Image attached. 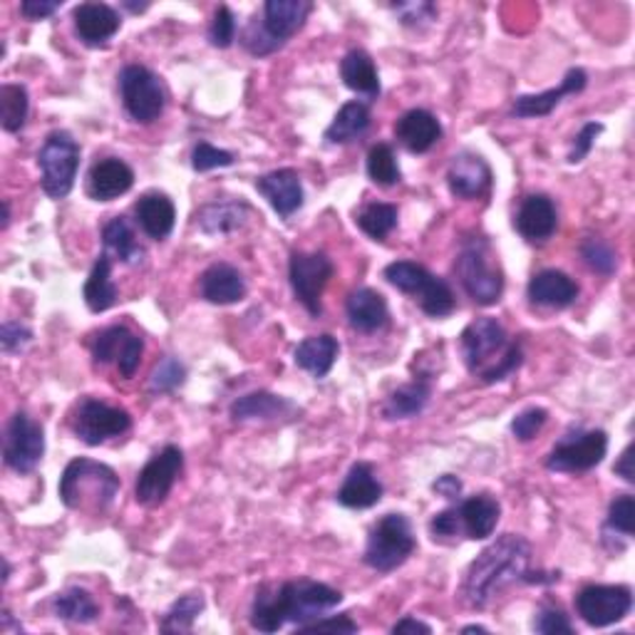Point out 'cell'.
<instances>
[{
	"label": "cell",
	"mask_w": 635,
	"mask_h": 635,
	"mask_svg": "<svg viewBox=\"0 0 635 635\" xmlns=\"http://www.w3.org/2000/svg\"><path fill=\"white\" fill-rule=\"evenodd\" d=\"M368 177L378 187H392L400 181V165L390 145H375L368 152Z\"/></svg>",
	"instance_id": "cell-43"
},
{
	"label": "cell",
	"mask_w": 635,
	"mask_h": 635,
	"mask_svg": "<svg viewBox=\"0 0 635 635\" xmlns=\"http://www.w3.org/2000/svg\"><path fill=\"white\" fill-rule=\"evenodd\" d=\"M8 224H10V204L3 201V229H8Z\"/></svg>",
	"instance_id": "cell-60"
},
{
	"label": "cell",
	"mask_w": 635,
	"mask_h": 635,
	"mask_svg": "<svg viewBox=\"0 0 635 635\" xmlns=\"http://www.w3.org/2000/svg\"><path fill=\"white\" fill-rule=\"evenodd\" d=\"M57 491L67 509L103 514L113 507L119 491V477L103 462L77 457L65 467Z\"/></svg>",
	"instance_id": "cell-4"
},
{
	"label": "cell",
	"mask_w": 635,
	"mask_h": 635,
	"mask_svg": "<svg viewBox=\"0 0 635 635\" xmlns=\"http://www.w3.org/2000/svg\"><path fill=\"white\" fill-rule=\"evenodd\" d=\"M57 8H60L57 0H25V3H20V13L28 20H43L47 15H53Z\"/></svg>",
	"instance_id": "cell-56"
},
{
	"label": "cell",
	"mask_w": 635,
	"mask_h": 635,
	"mask_svg": "<svg viewBox=\"0 0 635 635\" xmlns=\"http://www.w3.org/2000/svg\"><path fill=\"white\" fill-rule=\"evenodd\" d=\"M340 591L310 579L286 581L281 586H261L254 608H251V626L261 633H276L286 623H296L300 628L340 606Z\"/></svg>",
	"instance_id": "cell-1"
},
{
	"label": "cell",
	"mask_w": 635,
	"mask_h": 635,
	"mask_svg": "<svg viewBox=\"0 0 635 635\" xmlns=\"http://www.w3.org/2000/svg\"><path fill=\"white\" fill-rule=\"evenodd\" d=\"M385 278L402 294L415 296V300H420V308L430 318H447L455 310V294H452L447 281L430 274L425 266L415 264V261H395V264L385 266Z\"/></svg>",
	"instance_id": "cell-7"
},
{
	"label": "cell",
	"mask_w": 635,
	"mask_h": 635,
	"mask_svg": "<svg viewBox=\"0 0 635 635\" xmlns=\"http://www.w3.org/2000/svg\"><path fill=\"white\" fill-rule=\"evenodd\" d=\"M53 611L60 621L70 623H93L99 616L95 599L85 589H67L57 593L53 601Z\"/></svg>",
	"instance_id": "cell-39"
},
{
	"label": "cell",
	"mask_w": 635,
	"mask_h": 635,
	"mask_svg": "<svg viewBox=\"0 0 635 635\" xmlns=\"http://www.w3.org/2000/svg\"><path fill=\"white\" fill-rule=\"evenodd\" d=\"M432 489H435L440 497H445L449 501H459V494H462V481L452 475L440 477L435 484H432Z\"/></svg>",
	"instance_id": "cell-57"
},
{
	"label": "cell",
	"mask_w": 635,
	"mask_h": 635,
	"mask_svg": "<svg viewBox=\"0 0 635 635\" xmlns=\"http://www.w3.org/2000/svg\"><path fill=\"white\" fill-rule=\"evenodd\" d=\"M201 611H204V596H201V593H187V596H181L174 606L165 613V618L159 623V631L189 633L194 628V621L199 618Z\"/></svg>",
	"instance_id": "cell-41"
},
{
	"label": "cell",
	"mask_w": 635,
	"mask_h": 635,
	"mask_svg": "<svg viewBox=\"0 0 635 635\" xmlns=\"http://www.w3.org/2000/svg\"><path fill=\"white\" fill-rule=\"evenodd\" d=\"M184 380L187 368L177 358H161L152 370V378H149V388H152V392H174L184 385Z\"/></svg>",
	"instance_id": "cell-44"
},
{
	"label": "cell",
	"mask_w": 635,
	"mask_h": 635,
	"mask_svg": "<svg viewBox=\"0 0 635 635\" xmlns=\"http://www.w3.org/2000/svg\"><path fill=\"white\" fill-rule=\"evenodd\" d=\"M633 608V591L628 586H586L576 596L579 616L591 628H606L623 621Z\"/></svg>",
	"instance_id": "cell-17"
},
{
	"label": "cell",
	"mask_w": 635,
	"mask_h": 635,
	"mask_svg": "<svg viewBox=\"0 0 635 635\" xmlns=\"http://www.w3.org/2000/svg\"><path fill=\"white\" fill-rule=\"evenodd\" d=\"M75 33L89 47L105 45L107 40L117 35L123 18L117 10L107 3H83L75 8Z\"/></svg>",
	"instance_id": "cell-24"
},
{
	"label": "cell",
	"mask_w": 635,
	"mask_h": 635,
	"mask_svg": "<svg viewBox=\"0 0 635 635\" xmlns=\"http://www.w3.org/2000/svg\"><path fill=\"white\" fill-rule=\"evenodd\" d=\"M105 248L113 251V254L123 261V264H139L145 256V248L139 246V241L135 236L133 226L125 216H115L103 231Z\"/></svg>",
	"instance_id": "cell-38"
},
{
	"label": "cell",
	"mask_w": 635,
	"mask_h": 635,
	"mask_svg": "<svg viewBox=\"0 0 635 635\" xmlns=\"http://www.w3.org/2000/svg\"><path fill=\"white\" fill-rule=\"evenodd\" d=\"M201 298L214 306H231L246 298V281L231 264H214L201 274Z\"/></svg>",
	"instance_id": "cell-27"
},
{
	"label": "cell",
	"mask_w": 635,
	"mask_h": 635,
	"mask_svg": "<svg viewBox=\"0 0 635 635\" xmlns=\"http://www.w3.org/2000/svg\"><path fill=\"white\" fill-rule=\"evenodd\" d=\"M125 8L133 10V13H139V10H147V8H149V3H145V6H137V3H125Z\"/></svg>",
	"instance_id": "cell-61"
},
{
	"label": "cell",
	"mask_w": 635,
	"mask_h": 635,
	"mask_svg": "<svg viewBox=\"0 0 635 635\" xmlns=\"http://www.w3.org/2000/svg\"><path fill=\"white\" fill-rule=\"evenodd\" d=\"M38 167L43 174V191L50 199H65L75 187L80 169V145L70 133H50L38 152Z\"/></svg>",
	"instance_id": "cell-9"
},
{
	"label": "cell",
	"mask_w": 635,
	"mask_h": 635,
	"mask_svg": "<svg viewBox=\"0 0 635 635\" xmlns=\"http://www.w3.org/2000/svg\"><path fill=\"white\" fill-rule=\"evenodd\" d=\"M45 455V430L25 412H15L6 427L3 459L18 475H30Z\"/></svg>",
	"instance_id": "cell-14"
},
{
	"label": "cell",
	"mask_w": 635,
	"mask_h": 635,
	"mask_svg": "<svg viewBox=\"0 0 635 635\" xmlns=\"http://www.w3.org/2000/svg\"><path fill=\"white\" fill-rule=\"evenodd\" d=\"M529 563L531 543L519 537V533H504V537L491 541L489 547L469 563L459 589V601L475 611L487 608L504 589L517 581H523Z\"/></svg>",
	"instance_id": "cell-2"
},
{
	"label": "cell",
	"mask_w": 635,
	"mask_h": 635,
	"mask_svg": "<svg viewBox=\"0 0 635 635\" xmlns=\"http://www.w3.org/2000/svg\"><path fill=\"white\" fill-rule=\"evenodd\" d=\"M234 38H236V18L231 13L229 6H219L214 20H211L209 25V43L219 50H226L234 43Z\"/></svg>",
	"instance_id": "cell-47"
},
{
	"label": "cell",
	"mask_w": 635,
	"mask_h": 635,
	"mask_svg": "<svg viewBox=\"0 0 635 635\" xmlns=\"http://www.w3.org/2000/svg\"><path fill=\"white\" fill-rule=\"evenodd\" d=\"M133 427V417L123 408H113L95 398L80 400L73 415V432L89 447L105 445L107 440L123 437Z\"/></svg>",
	"instance_id": "cell-13"
},
{
	"label": "cell",
	"mask_w": 635,
	"mask_h": 635,
	"mask_svg": "<svg viewBox=\"0 0 635 635\" xmlns=\"http://www.w3.org/2000/svg\"><path fill=\"white\" fill-rule=\"evenodd\" d=\"M608 452V435L603 430L573 432L563 437L549 452L547 469L561 475H581V472L596 469Z\"/></svg>",
	"instance_id": "cell-11"
},
{
	"label": "cell",
	"mask_w": 635,
	"mask_h": 635,
	"mask_svg": "<svg viewBox=\"0 0 635 635\" xmlns=\"http://www.w3.org/2000/svg\"><path fill=\"white\" fill-rule=\"evenodd\" d=\"M298 633H358V623L350 616H330L306 623V626L298 628Z\"/></svg>",
	"instance_id": "cell-54"
},
{
	"label": "cell",
	"mask_w": 635,
	"mask_h": 635,
	"mask_svg": "<svg viewBox=\"0 0 635 635\" xmlns=\"http://www.w3.org/2000/svg\"><path fill=\"white\" fill-rule=\"evenodd\" d=\"M462 356L467 370L484 385L507 380L521 368L523 360L521 348L509 340L501 322L489 316L475 318L462 330Z\"/></svg>",
	"instance_id": "cell-3"
},
{
	"label": "cell",
	"mask_w": 635,
	"mask_h": 635,
	"mask_svg": "<svg viewBox=\"0 0 635 635\" xmlns=\"http://www.w3.org/2000/svg\"><path fill=\"white\" fill-rule=\"evenodd\" d=\"M527 296L533 306L561 310L576 304L579 284L569 274H563V271L547 268L539 271V274L529 281Z\"/></svg>",
	"instance_id": "cell-25"
},
{
	"label": "cell",
	"mask_w": 635,
	"mask_h": 635,
	"mask_svg": "<svg viewBox=\"0 0 635 635\" xmlns=\"http://www.w3.org/2000/svg\"><path fill=\"white\" fill-rule=\"evenodd\" d=\"M28 89L23 85H3L0 87V125L6 133L15 135L25 127L28 119Z\"/></svg>",
	"instance_id": "cell-40"
},
{
	"label": "cell",
	"mask_w": 635,
	"mask_h": 635,
	"mask_svg": "<svg viewBox=\"0 0 635 635\" xmlns=\"http://www.w3.org/2000/svg\"><path fill=\"white\" fill-rule=\"evenodd\" d=\"M581 256L593 271H596V274H603V276H611L613 271L618 268L616 251H613L606 241H601V239L583 241Z\"/></svg>",
	"instance_id": "cell-45"
},
{
	"label": "cell",
	"mask_w": 635,
	"mask_h": 635,
	"mask_svg": "<svg viewBox=\"0 0 635 635\" xmlns=\"http://www.w3.org/2000/svg\"><path fill=\"white\" fill-rule=\"evenodd\" d=\"M417 549L415 533L405 514H385L368 533V547L362 561L372 571L390 573L400 569Z\"/></svg>",
	"instance_id": "cell-8"
},
{
	"label": "cell",
	"mask_w": 635,
	"mask_h": 635,
	"mask_svg": "<svg viewBox=\"0 0 635 635\" xmlns=\"http://www.w3.org/2000/svg\"><path fill=\"white\" fill-rule=\"evenodd\" d=\"M392 10L398 13L400 23L410 25V28H417L437 18V6L427 3V0H417V3H398V6H392Z\"/></svg>",
	"instance_id": "cell-50"
},
{
	"label": "cell",
	"mask_w": 635,
	"mask_h": 635,
	"mask_svg": "<svg viewBox=\"0 0 635 635\" xmlns=\"http://www.w3.org/2000/svg\"><path fill=\"white\" fill-rule=\"evenodd\" d=\"M346 316L348 322L360 332H378L388 326L390 310L388 300L382 294L372 288H358L352 290L346 300Z\"/></svg>",
	"instance_id": "cell-28"
},
{
	"label": "cell",
	"mask_w": 635,
	"mask_h": 635,
	"mask_svg": "<svg viewBox=\"0 0 635 635\" xmlns=\"http://www.w3.org/2000/svg\"><path fill=\"white\" fill-rule=\"evenodd\" d=\"M248 216H251V207L246 204V201L224 199V201H211V204L201 207L197 211V224L209 236H226L244 226Z\"/></svg>",
	"instance_id": "cell-29"
},
{
	"label": "cell",
	"mask_w": 635,
	"mask_h": 635,
	"mask_svg": "<svg viewBox=\"0 0 635 635\" xmlns=\"http://www.w3.org/2000/svg\"><path fill=\"white\" fill-rule=\"evenodd\" d=\"M395 135L400 145L412 155H425L440 142L442 125L440 119L427 109H410L395 125Z\"/></svg>",
	"instance_id": "cell-26"
},
{
	"label": "cell",
	"mask_w": 635,
	"mask_h": 635,
	"mask_svg": "<svg viewBox=\"0 0 635 635\" xmlns=\"http://www.w3.org/2000/svg\"><path fill=\"white\" fill-rule=\"evenodd\" d=\"M452 509L459 523V537L472 541L489 539L501 517V504L491 494H475L465 501H457Z\"/></svg>",
	"instance_id": "cell-20"
},
{
	"label": "cell",
	"mask_w": 635,
	"mask_h": 635,
	"mask_svg": "<svg viewBox=\"0 0 635 635\" xmlns=\"http://www.w3.org/2000/svg\"><path fill=\"white\" fill-rule=\"evenodd\" d=\"M119 93H123L127 115L139 125H152L165 113V87L152 70L145 65H127L119 73Z\"/></svg>",
	"instance_id": "cell-10"
},
{
	"label": "cell",
	"mask_w": 635,
	"mask_h": 635,
	"mask_svg": "<svg viewBox=\"0 0 635 635\" xmlns=\"http://www.w3.org/2000/svg\"><path fill=\"white\" fill-rule=\"evenodd\" d=\"M340 77H342V83H346V87L352 89V93L366 95V97L380 95L378 67L375 63H372V57L366 53V50H350V53L342 57Z\"/></svg>",
	"instance_id": "cell-35"
},
{
	"label": "cell",
	"mask_w": 635,
	"mask_h": 635,
	"mask_svg": "<svg viewBox=\"0 0 635 635\" xmlns=\"http://www.w3.org/2000/svg\"><path fill=\"white\" fill-rule=\"evenodd\" d=\"M430 533L435 541H447V539H457L459 537V523L455 517V509H445L435 514V519L430 521Z\"/></svg>",
	"instance_id": "cell-55"
},
{
	"label": "cell",
	"mask_w": 635,
	"mask_h": 635,
	"mask_svg": "<svg viewBox=\"0 0 635 635\" xmlns=\"http://www.w3.org/2000/svg\"><path fill=\"white\" fill-rule=\"evenodd\" d=\"M234 161H236L234 155L209 142H199L194 147V152H191V167H194V171H199V174H204V171H211V169H219V167H231Z\"/></svg>",
	"instance_id": "cell-48"
},
{
	"label": "cell",
	"mask_w": 635,
	"mask_h": 635,
	"mask_svg": "<svg viewBox=\"0 0 635 635\" xmlns=\"http://www.w3.org/2000/svg\"><path fill=\"white\" fill-rule=\"evenodd\" d=\"M606 533H621L623 539L633 537V497L631 494H621V497L611 501Z\"/></svg>",
	"instance_id": "cell-46"
},
{
	"label": "cell",
	"mask_w": 635,
	"mask_h": 635,
	"mask_svg": "<svg viewBox=\"0 0 635 635\" xmlns=\"http://www.w3.org/2000/svg\"><path fill=\"white\" fill-rule=\"evenodd\" d=\"M340 352V342L332 336H310L294 352V360L300 370L310 372L314 378H326L332 370Z\"/></svg>",
	"instance_id": "cell-33"
},
{
	"label": "cell",
	"mask_w": 635,
	"mask_h": 635,
	"mask_svg": "<svg viewBox=\"0 0 635 635\" xmlns=\"http://www.w3.org/2000/svg\"><path fill=\"white\" fill-rule=\"evenodd\" d=\"M181 469H184V452L177 445H167L165 449L157 452L137 475L135 499L149 509L165 504L177 477L181 475Z\"/></svg>",
	"instance_id": "cell-15"
},
{
	"label": "cell",
	"mask_w": 635,
	"mask_h": 635,
	"mask_svg": "<svg viewBox=\"0 0 635 635\" xmlns=\"http://www.w3.org/2000/svg\"><path fill=\"white\" fill-rule=\"evenodd\" d=\"M601 133H603V125H599V123H589V125L581 127V133L576 135V142H573V149L569 155L571 165H579V161L586 159V155L591 152L593 145H596V137Z\"/></svg>",
	"instance_id": "cell-53"
},
{
	"label": "cell",
	"mask_w": 635,
	"mask_h": 635,
	"mask_svg": "<svg viewBox=\"0 0 635 635\" xmlns=\"http://www.w3.org/2000/svg\"><path fill=\"white\" fill-rule=\"evenodd\" d=\"M348 509H370L382 499V484L368 462L352 465L336 497Z\"/></svg>",
	"instance_id": "cell-30"
},
{
	"label": "cell",
	"mask_w": 635,
	"mask_h": 635,
	"mask_svg": "<svg viewBox=\"0 0 635 635\" xmlns=\"http://www.w3.org/2000/svg\"><path fill=\"white\" fill-rule=\"evenodd\" d=\"M392 633H425V635H430L432 633V628L427 626V623H422V621H417V618H402V621H398L395 626H392Z\"/></svg>",
	"instance_id": "cell-59"
},
{
	"label": "cell",
	"mask_w": 635,
	"mask_h": 635,
	"mask_svg": "<svg viewBox=\"0 0 635 635\" xmlns=\"http://www.w3.org/2000/svg\"><path fill=\"white\" fill-rule=\"evenodd\" d=\"M332 274H336V266H332V261L326 254H318V251H314V254H306V251L290 254L288 264L290 288H294L298 304L314 318L322 314L320 298L322 290L330 284Z\"/></svg>",
	"instance_id": "cell-12"
},
{
	"label": "cell",
	"mask_w": 635,
	"mask_h": 635,
	"mask_svg": "<svg viewBox=\"0 0 635 635\" xmlns=\"http://www.w3.org/2000/svg\"><path fill=\"white\" fill-rule=\"evenodd\" d=\"M533 631L547 633V635H559V633H573V626L569 616L559 608H541L537 621H533Z\"/></svg>",
	"instance_id": "cell-52"
},
{
	"label": "cell",
	"mask_w": 635,
	"mask_h": 635,
	"mask_svg": "<svg viewBox=\"0 0 635 635\" xmlns=\"http://www.w3.org/2000/svg\"><path fill=\"white\" fill-rule=\"evenodd\" d=\"M370 127V107L360 99H352L346 103L338 115L332 117L330 127L326 129V142L330 145H348L352 139H358L368 133Z\"/></svg>",
	"instance_id": "cell-36"
},
{
	"label": "cell",
	"mask_w": 635,
	"mask_h": 635,
	"mask_svg": "<svg viewBox=\"0 0 635 635\" xmlns=\"http://www.w3.org/2000/svg\"><path fill=\"white\" fill-rule=\"evenodd\" d=\"M432 398V385L425 380H412L408 385L398 388L382 405V417L395 422V420H410L417 417L422 410L427 408V402Z\"/></svg>",
	"instance_id": "cell-34"
},
{
	"label": "cell",
	"mask_w": 635,
	"mask_h": 635,
	"mask_svg": "<svg viewBox=\"0 0 635 635\" xmlns=\"http://www.w3.org/2000/svg\"><path fill=\"white\" fill-rule=\"evenodd\" d=\"M296 405L286 398L274 395V392H251V395L239 398L231 405V420L234 422H254V420H281L294 417Z\"/></svg>",
	"instance_id": "cell-31"
},
{
	"label": "cell",
	"mask_w": 635,
	"mask_h": 635,
	"mask_svg": "<svg viewBox=\"0 0 635 635\" xmlns=\"http://www.w3.org/2000/svg\"><path fill=\"white\" fill-rule=\"evenodd\" d=\"M447 187L457 199H479L491 189V169L477 152H459L447 169Z\"/></svg>",
	"instance_id": "cell-18"
},
{
	"label": "cell",
	"mask_w": 635,
	"mask_h": 635,
	"mask_svg": "<svg viewBox=\"0 0 635 635\" xmlns=\"http://www.w3.org/2000/svg\"><path fill=\"white\" fill-rule=\"evenodd\" d=\"M514 229L519 231L521 239L529 244H543L559 229V211L557 204L547 194H531L521 201V207L514 216Z\"/></svg>",
	"instance_id": "cell-19"
},
{
	"label": "cell",
	"mask_w": 635,
	"mask_h": 635,
	"mask_svg": "<svg viewBox=\"0 0 635 635\" xmlns=\"http://www.w3.org/2000/svg\"><path fill=\"white\" fill-rule=\"evenodd\" d=\"M586 83H589V75L583 73L581 67H573L569 70L559 87L547 89V93H539V95H519L517 99H514L511 115L521 117V119L547 117L561 105V99L567 95L583 93V89H586Z\"/></svg>",
	"instance_id": "cell-21"
},
{
	"label": "cell",
	"mask_w": 635,
	"mask_h": 635,
	"mask_svg": "<svg viewBox=\"0 0 635 635\" xmlns=\"http://www.w3.org/2000/svg\"><path fill=\"white\" fill-rule=\"evenodd\" d=\"M310 10L306 0H268L261 20L254 18L241 33V45L254 57L276 53L306 25Z\"/></svg>",
	"instance_id": "cell-5"
},
{
	"label": "cell",
	"mask_w": 635,
	"mask_h": 635,
	"mask_svg": "<svg viewBox=\"0 0 635 635\" xmlns=\"http://www.w3.org/2000/svg\"><path fill=\"white\" fill-rule=\"evenodd\" d=\"M97 366H115L123 378H133L142 362L145 340L125 326H109L89 340Z\"/></svg>",
	"instance_id": "cell-16"
},
{
	"label": "cell",
	"mask_w": 635,
	"mask_h": 635,
	"mask_svg": "<svg viewBox=\"0 0 635 635\" xmlns=\"http://www.w3.org/2000/svg\"><path fill=\"white\" fill-rule=\"evenodd\" d=\"M8 579H10V563L8 559H3V583H8Z\"/></svg>",
	"instance_id": "cell-63"
},
{
	"label": "cell",
	"mask_w": 635,
	"mask_h": 635,
	"mask_svg": "<svg viewBox=\"0 0 635 635\" xmlns=\"http://www.w3.org/2000/svg\"><path fill=\"white\" fill-rule=\"evenodd\" d=\"M613 469H616V475L626 479L628 484H633V481H635V475H633V445H628L626 449H623V455H621V459H618V465L613 467Z\"/></svg>",
	"instance_id": "cell-58"
},
{
	"label": "cell",
	"mask_w": 635,
	"mask_h": 635,
	"mask_svg": "<svg viewBox=\"0 0 635 635\" xmlns=\"http://www.w3.org/2000/svg\"><path fill=\"white\" fill-rule=\"evenodd\" d=\"M85 304L93 314H105V310L117 304V286L113 281V261L107 254L97 258V264L89 271V278L85 284Z\"/></svg>",
	"instance_id": "cell-37"
},
{
	"label": "cell",
	"mask_w": 635,
	"mask_h": 635,
	"mask_svg": "<svg viewBox=\"0 0 635 635\" xmlns=\"http://www.w3.org/2000/svg\"><path fill=\"white\" fill-rule=\"evenodd\" d=\"M356 224L362 234H368L372 241H382L392 234L398 226V207L395 204H368L360 211Z\"/></svg>",
	"instance_id": "cell-42"
},
{
	"label": "cell",
	"mask_w": 635,
	"mask_h": 635,
	"mask_svg": "<svg viewBox=\"0 0 635 635\" xmlns=\"http://www.w3.org/2000/svg\"><path fill=\"white\" fill-rule=\"evenodd\" d=\"M457 278L465 294L477 306L499 304L504 294V274L487 239H469L457 256Z\"/></svg>",
	"instance_id": "cell-6"
},
{
	"label": "cell",
	"mask_w": 635,
	"mask_h": 635,
	"mask_svg": "<svg viewBox=\"0 0 635 635\" xmlns=\"http://www.w3.org/2000/svg\"><path fill=\"white\" fill-rule=\"evenodd\" d=\"M135 214L145 234L155 241H165L171 234V229H174V221H177L174 201H171L167 194H159V191H149V194L139 199L135 207Z\"/></svg>",
	"instance_id": "cell-32"
},
{
	"label": "cell",
	"mask_w": 635,
	"mask_h": 635,
	"mask_svg": "<svg viewBox=\"0 0 635 635\" xmlns=\"http://www.w3.org/2000/svg\"><path fill=\"white\" fill-rule=\"evenodd\" d=\"M30 340H33V330L25 328L23 322L6 320L3 328H0V346H3L6 356H13V352H20L28 346Z\"/></svg>",
	"instance_id": "cell-51"
},
{
	"label": "cell",
	"mask_w": 635,
	"mask_h": 635,
	"mask_svg": "<svg viewBox=\"0 0 635 635\" xmlns=\"http://www.w3.org/2000/svg\"><path fill=\"white\" fill-rule=\"evenodd\" d=\"M462 633H487V628H484V626H467V628H462Z\"/></svg>",
	"instance_id": "cell-62"
},
{
	"label": "cell",
	"mask_w": 635,
	"mask_h": 635,
	"mask_svg": "<svg viewBox=\"0 0 635 635\" xmlns=\"http://www.w3.org/2000/svg\"><path fill=\"white\" fill-rule=\"evenodd\" d=\"M258 194L264 197L278 216H294L304 207V184H300L298 171L294 169H276L271 174L256 179Z\"/></svg>",
	"instance_id": "cell-22"
},
{
	"label": "cell",
	"mask_w": 635,
	"mask_h": 635,
	"mask_svg": "<svg viewBox=\"0 0 635 635\" xmlns=\"http://www.w3.org/2000/svg\"><path fill=\"white\" fill-rule=\"evenodd\" d=\"M547 420H549V412L543 408L523 410L511 422V435L517 437L519 442H529L539 435L541 427L547 425Z\"/></svg>",
	"instance_id": "cell-49"
},
{
	"label": "cell",
	"mask_w": 635,
	"mask_h": 635,
	"mask_svg": "<svg viewBox=\"0 0 635 635\" xmlns=\"http://www.w3.org/2000/svg\"><path fill=\"white\" fill-rule=\"evenodd\" d=\"M135 187V171L117 157L99 159L87 174V194L95 201H113Z\"/></svg>",
	"instance_id": "cell-23"
}]
</instances>
